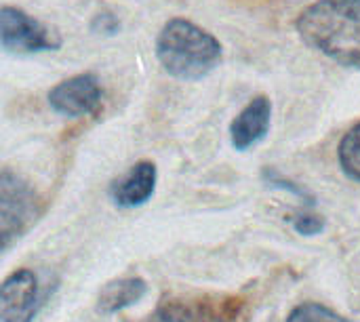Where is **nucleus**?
Returning <instances> with one entry per match:
<instances>
[{
	"label": "nucleus",
	"instance_id": "nucleus-1",
	"mask_svg": "<svg viewBox=\"0 0 360 322\" xmlns=\"http://www.w3.org/2000/svg\"><path fill=\"white\" fill-rule=\"evenodd\" d=\"M295 30L316 53L360 70V0H316L297 15Z\"/></svg>",
	"mask_w": 360,
	"mask_h": 322
},
{
	"label": "nucleus",
	"instance_id": "nucleus-2",
	"mask_svg": "<svg viewBox=\"0 0 360 322\" xmlns=\"http://www.w3.org/2000/svg\"><path fill=\"white\" fill-rule=\"evenodd\" d=\"M219 40L198 23L175 17L169 19L156 38V57L162 70L179 80H200L221 61Z\"/></svg>",
	"mask_w": 360,
	"mask_h": 322
},
{
	"label": "nucleus",
	"instance_id": "nucleus-3",
	"mask_svg": "<svg viewBox=\"0 0 360 322\" xmlns=\"http://www.w3.org/2000/svg\"><path fill=\"white\" fill-rule=\"evenodd\" d=\"M240 312L236 300L167 297L146 322H240Z\"/></svg>",
	"mask_w": 360,
	"mask_h": 322
},
{
	"label": "nucleus",
	"instance_id": "nucleus-4",
	"mask_svg": "<svg viewBox=\"0 0 360 322\" xmlns=\"http://www.w3.org/2000/svg\"><path fill=\"white\" fill-rule=\"evenodd\" d=\"M36 194L34 190L15 173L2 171L0 179V230H2V247L19 238L25 228L36 217Z\"/></svg>",
	"mask_w": 360,
	"mask_h": 322
},
{
	"label": "nucleus",
	"instance_id": "nucleus-5",
	"mask_svg": "<svg viewBox=\"0 0 360 322\" xmlns=\"http://www.w3.org/2000/svg\"><path fill=\"white\" fill-rule=\"evenodd\" d=\"M0 36L2 46L15 55H32L59 49V38L42 25L38 19L15 6H2L0 11Z\"/></svg>",
	"mask_w": 360,
	"mask_h": 322
},
{
	"label": "nucleus",
	"instance_id": "nucleus-6",
	"mask_svg": "<svg viewBox=\"0 0 360 322\" xmlns=\"http://www.w3.org/2000/svg\"><path fill=\"white\" fill-rule=\"evenodd\" d=\"M101 84L93 74H76L72 78L61 80L49 91V105L68 118L91 114L99 108L101 101Z\"/></svg>",
	"mask_w": 360,
	"mask_h": 322
},
{
	"label": "nucleus",
	"instance_id": "nucleus-7",
	"mask_svg": "<svg viewBox=\"0 0 360 322\" xmlns=\"http://www.w3.org/2000/svg\"><path fill=\"white\" fill-rule=\"evenodd\" d=\"M38 308V278L32 270H17L0 289L2 322H32Z\"/></svg>",
	"mask_w": 360,
	"mask_h": 322
},
{
	"label": "nucleus",
	"instance_id": "nucleus-8",
	"mask_svg": "<svg viewBox=\"0 0 360 322\" xmlns=\"http://www.w3.org/2000/svg\"><path fill=\"white\" fill-rule=\"evenodd\" d=\"M156 181H158L156 165L150 160L137 162L124 177L114 181V186L110 188V198L120 209L141 207L152 198L156 190Z\"/></svg>",
	"mask_w": 360,
	"mask_h": 322
},
{
	"label": "nucleus",
	"instance_id": "nucleus-9",
	"mask_svg": "<svg viewBox=\"0 0 360 322\" xmlns=\"http://www.w3.org/2000/svg\"><path fill=\"white\" fill-rule=\"evenodd\" d=\"M272 120V103L268 97H255L230 124V139L232 146L240 152L259 143L268 131Z\"/></svg>",
	"mask_w": 360,
	"mask_h": 322
},
{
	"label": "nucleus",
	"instance_id": "nucleus-10",
	"mask_svg": "<svg viewBox=\"0 0 360 322\" xmlns=\"http://www.w3.org/2000/svg\"><path fill=\"white\" fill-rule=\"evenodd\" d=\"M148 291V285L139 276L118 278L108 283L97 300V310L101 314H118L131 306H135Z\"/></svg>",
	"mask_w": 360,
	"mask_h": 322
},
{
	"label": "nucleus",
	"instance_id": "nucleus-11",
	"mask_svg": "<svg viewBox=\"0 0 360 322\" xmlns=\"http://www.w3.org/2000/svg\"><path fill=\"white\" fill-rule=\"evenodd\" d=\"M338 158H340V167L342 171L354 179L360 181V122H356L340 141L338 148Z\"/></svg>",
	"mask_w": 360,
	"mask_h": 322
},
{
	"label": "nucleus",
	"instance_id": "nucleus-12",
	"mask_svg": "<svg viewBox=\"0 0 360 322\" xmlns=\"http://www.w3.org/2000/svg\"><path fill=\"white\" fill-rule=\"evenodd\" d=\"M287 322H352L348 321L346 316L338 314L335 310L327 308V306H321V304H314V302H308V304H302L297 308L291 310Z\"/></svg>",
	"mask_w": 360,
	"mask_h": 322
},
{
	"label": "nucleus",
	"instance_id": "nucleus-13",
	"mask_svg": "<svg viewBox=\"0 0 360 322\" xmlns=\"http://www.w3.org/2000/svg\"><path fill=\"white\" fill-rule=\"evenodd\" d=\"M293 228L295 232H300L302 236H316L325 230V221L312 213V211H304V213H297L293 217Z\"/></svg>",
	"mask_w": 360,
	"mask_h": 322
},
{
	"label": "nucleus",
	"instance_id": "nucleus-14",
	"mask_svg": "<svg viewBox=\"0 0 360 322\" xmlns=\"http://www.w3.org/2000/svg\"><path fill=\"white\" fill-rule=\"evenodd\" d=\"M266 179H268V183L274 186V188H283V190H289V192L297 194L300 198H308V194H306L302 188H297L293 181H289V179H285V177H281V175H276V173H268Z\"/></svg>",
	"mask_w": 360,
	"mask_h": 322
}]
</instances>
